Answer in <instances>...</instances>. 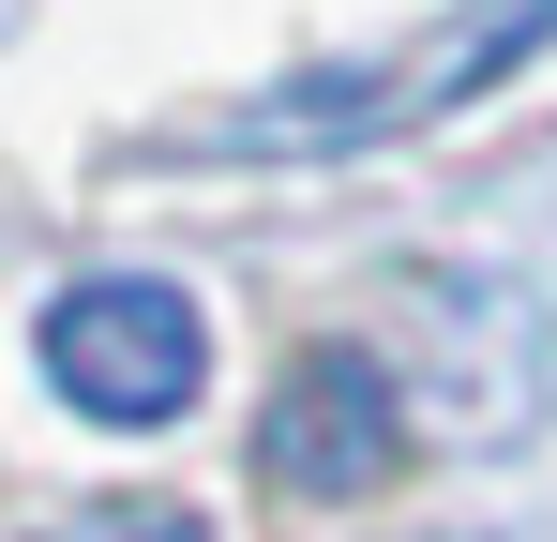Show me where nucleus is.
Masks as SVG:
<instances>
[{"label": "nucleus", "instance_id": "nucleus-1", "mask_svg": "<svg viewBox=\"0 0 557 542\" xmlns=\"http://www.w3.org/2000/svg\"><path fill=\"white\" fill-rule=\"evenodd\" d=\"M30 347L61 377V407H76V422H121V438H166L196 407V377H211V332H196V301L166 271H91V286H61Z\"/></svg>", "mask_w": 557, "mask_h": 542}, {"label": "nucleus", "instance_id": "nucleus-2", "mask_svg": "<svg viewBox=\"0 0 557 542\" xmlns=\"http://www.w3.org/2000/svg\"><path fill=\"white\" fill-rule=\"evenodd\" d=\"M392 452H407V407L362 347H301L257 407V482H286V497H362V482H392Z\"/></svg>", "mask_w": 557, "mask_h": 542}, {"label": "nucleus", "instance_id": "nucleus-3", "mask_svg": "<svg viewBox=\"0 0 557 542\" xmlns=\"http://www.w3.org/2000/svg\"><path fill=\"white\" fill-rule=\"evenodd\" d=\"M482 15H528V30H557V0H482Z\"/></svg>", "mask_w": 557, "mask_h": 542}, {"label": "nucleus", "instance_id": "nucleus-4", "mask_svg": "<svg viewBox=\"0 0 557 542\" xmlns=\"http://www.w3.org/2000/svg\"><path fill=\"white\" fill-rule=\"evenodd\" d=\"M497 542H557V513H543V528H497Z\"/></svg>", "mask_w": 557, "mask_h": 542}]
</instances>
